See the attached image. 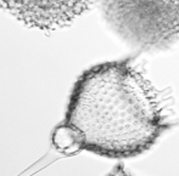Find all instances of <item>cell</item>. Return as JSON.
Listing matches in <instances>:
<instances>
[{"instance_id": "3", "label": "cell", "mask_w": 179, "mask_h": 176, "mask_svg": "<svg viewBox=\"0 0 179 176\" xmlns=\"http://www.w3.org/2000/svg\"><path fill=\"white\" fill-rule=\"evenodd\" d=\"M98 0H0V9L28 27L54 30L68 26Z\"/></svg>"}, {"instance_id": "2", "label": "cell", "mask_w": 179, "mask_h": 176, "mask_svg": "<svg viewBox=\"0 0 179 176\" xmlns=\"http://www.w3.org/2000/svg\"><path fill=\"white\" fill-rule=\"evenodd\" d=\"M102 13L121 39L145 52L179 39V0H102Z\"/></svg>"}, {"instance_id": "5", "label": "cell", "mask_w": 179, "mask_h": 176, "mask_svg": "<svg viewBox=\"0 0 179 176\" xmlns=\"http://www.w3.org/2000/svg\"><path fill=\"white\" fill-rule=\"evenodd\" d=\"M107 176H132V175H130L129 173L126 171V169H124L123 165H122V164H118Z\"/></svg>"}, {"instance_id": "4", "label": "cell", "mask_w": 179, "mask_h": 176, "mask_svg": "<svg viewBox=\"0 0 179 176\" xmlns=\"http://www.w3.org/2000/svg\"><path fill=\"white\" fill-rule=\"evenodd\" d=\"M53 143L59 151L65 154H74L82 149L77 141L76 134L66 124H62L55 129L53 134Z\"/></svg>"}, {"instance_id": "1", "label": "cell", "mask_w": 179, "mask_h": 176, "mask_svg": "<svg viewBox=\"0 0 179 176\" xmlns=\"http://www.w3.org/2000/svg\"><path fill=\"white\" fill-rule=\"evenodd\" d=\"M63 124L82 149L106 158L139 156L170 128L158 92L127 60L96 64L79 77Z\"/></svg>"}]
</instances>
